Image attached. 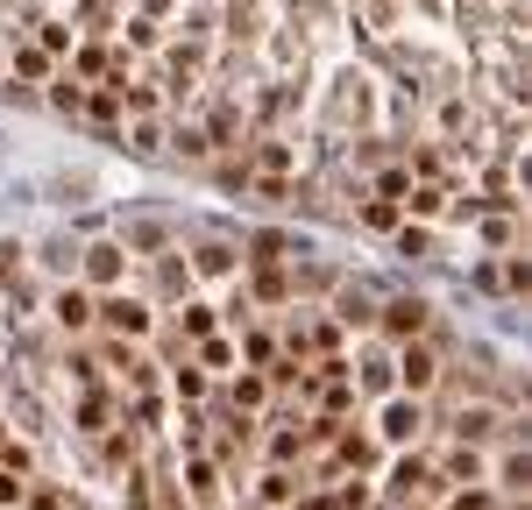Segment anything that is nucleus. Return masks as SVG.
Listing matches in <instances>:
<instances>
[{
    "mask_svg": "<svg viewBox=\"0 0 532 510\" xmlns=\"http://www.w3.org/2000/svg\"><path fill=\"white\" fill-rule=\"evenodd\" d=\"M490 433H497V411H490V404H476V411L462 404V418H454V440L469 447V440H490Z\"/></svg>",
    "mask_w": 532,
    "mask_h": 510,
    "instance_id": "8",
    "label": "nucleus"
},
{
    "mask_svg": "<svg viewBox=\"0 0 532 510\" xmlns=\"http://www.w3.org/2000/svg\"><path fill=\"white\" fill-rule=\"evenodd\" d=\"M178 326H185V340H213V305H199V298H192V305L178 312Z\"/></svg>",
    "mask_w": 532,
    "mask_h": 510,
    "instance_id": "9",
    "label": "nucleus"
},
{
    "mask_svg": "<svg viewBox=\"0 0 532 510\" xmlns=\"http://www.w3.org/2000/svg\"><path fill=\"white\" fill-rule=\"evenodd\" d=\"M199 390H206V376H199V369H178V397H185V404H192V397H199Z\"/></svg>",
    "mask_w": 532,
    "mask_h": 510,
    "instance_id": "17",
    "label": "nucleus"
},
{
    "mask_svg": "<svg viewBox=\"0 0 532 510\" xmlns=\"http://www.w3.org/2000/svg\"><path fill=\"white\" fill-rule=\"evenodd\" d=\"M29 489H22V475H0V503H22Z\"/></svg>",
    "mask_w": 532,
    "mask_h": 510,
    "instance_id": "19",
    "label": "nucleus"
},
{
    "mask_svg": "<svg viewBox=\"0 0 532 510\" xmlns=\"http://www.w3.org/2000/svg\"><path fill=\"white\" fill-rule=\"evenodd\" d=\"M86 277L107 291V284H121V248L114 241H100V248H86Z\"/></svg>",
    "mask_w": 532,
    "mask_h": 510,
    "instance_id": "6",
    "label": "nucleus"
},
{
    "mask_svg": "<svg viewBox=\"0 0 532 510\" xmlns=\"http://www.w3.org/2000/svg\"><path fill=\"white\" fill-rule=\"evenodd\" d=\"M50 312H57V326H64V333H86V326H93V298H86L79 284H64V291L50 298Z\"/></svg>",
    "mask_w": 532,
    "mask_h": 510,
    "instance_id": "5",
    "label": "nucleus"
},
{
    "mask_svg": "<svg viewBox=\"0 0 532 510\" xmlns=\"http://www.w3.org/2000/svg\"><path fill=\"white\" fill-rule=\"evenodd\" d=\"M391 489L398 496H412V489H426V461L412 454V461H398V475H391Z\"/></svg>",
    "mask_w": 532,
    "mask_h": 510,
    "instance_id": "12",
    "label": "nucleus"
},
{
    "mask_svg": "<svg viewBox=\"0 0 532 510\" xmlns=\"http://www.w3.org/2000/svg\"><path fill=\"white\" fill-rule=\"evenodd\" d=\"M192 270L199 277H227V270H235V248H227V241H199L192 248Z\"/></svg>",
    "mask_w": 532,
    "mask_h": 510,
    "instance_id": "7",
    "label": "nucleus"
},
{
    "mask_svg": "<svg viewBox=\"0 0 532 510\" xmlns=\"http://www.w3.org/2000/svg\"><path fill=\"white\" fill-rule=\"evenodd\" d=\"M107 461L128 468V461H135V433H114V440H107Z\"/></svg>",
    "mask_w": 532,
    "mask_h": 510,
    "instance_id": "14",
    "label": "nucleus"
},
{
    "mask_svg": "<svg viewBox=\"0 0 532 510\" xmlns=\"http://www.w3.org/2000/svg\"><path fill=\"white\" fill-rule=\"evenodd\" d=\"M256 291H263V298H284L291 284H284V270H256Z\"/></svg>",
    "mask_w": 532,
    "mask_h": 510,
    "instance_id": "15",
    "label": "nucleus"
},
{
    "mask_svg": "<svg viewBox=\"0 0 532 510\" xmlns=\"http://www.w3.org/2000/svg\"><path fill=\"white\" fill-rule=\"evenodd\" d=\"M0 447H8V418H0Z\"/></svg>",
    "mask_w": 532,
    "mask_h": 510,
    "instance_id": "20",
    "label": "nucleus"
},
{
    "mask_svg": "<svg viewBox=\"0 0 532 510\" xmlns=\"http://www.w3.org/2000/svg\"><path fill=\"white\" fill-rule=\"evenodd\" d=\"M93 319H100L107 333H121V340H142L149 326H157V312H149L142 298H121V291H107V298L93 305Z\"/></svg>",
    "mask_w": 532,
    "mask_h": 510,
    "instance_id": "1",
    "label": "nucleus"
},
{
    "mask_svg": "<svg viewBox=\"0 0 532 510\" xmlns=\"http://www.w3.org/2000/svg\"><path fill=\"white\" fill-rule=\"evenodd\" d=\"M79 418H86V433H100V418H107V397H86V404H79Z\"/></svg>",
    "mask_w": 532,
    "mask_h": 510,
    "instance_id": "16",
    "label": "nucleus"
},
{
    "mask_svg": "<svg viewBox=\"0 0 532 510\" xmlns=\"http://www.w3.org/2000/svg\"><path fill=\"white\" fill-rule=\"evenodd\" d=\"M398 376H405V397H419V390H433V383H440V355H433V348H419V340H405Z\"/></svg>",
    "mask_w": 532,
    "mask_h": 510,
    "instance_id": "2",
    "label": "nucleus"
},
{
    "mask_svg": "<svg viewBox=\"0 0 532 510\" xmlns=\"http://www.w3.org/2000/svg\"><path fill=\"white\" fill-rule=\"evenodd\" d=\"M447 510H497V496H490V489H454Z\"/></svg>",
    "mask_w": 532,
    "mask_h": 510,
    "instance_id": "13",
    "label": "nucleus"
},
{
    "mask_svg": "<svg viewBox=\"0 0 532 510\" xmlns=\"http://www.w3.org/2000/svg\"><path fill=\"white\" fill-rule=\"evenodd\" d=\"M419 425H426V411H419V397H398V404H384V440H391V447H405V440H419Z\"/></svg>",
    "mask_w": 532,
    "mask_h": 510,
    "instance_id": "4",
    "label": "nucleus"
},
{
    "mask_svg": "<svg viewBox=\"0 0 532 510\" xmlns=\"http://www.w3.org/2000/svg\"><path fill=\"white\" fill-rule=\"evenodd\" d=\"M497 482H504V489H525V447H504V461H497Z\"/></svg>",
    "mask_w": 532,
    "mask_h": 510,
    "instance_id": "11",
    "label": "nucleus"
},
{
    "mask_svg": "<svg viewBox=\"0 0 532 510\" xmlns=\"http://www.w3.org/2000/svg\"><path fill=\"white\" fill-rule=\"evenodd\" d=\"M235 404H263V376H242L235 383Z\"/></svg>",
    "mask_w": 532,
    "mask_h": 510,
    "instance_id": "18",
    "label": "nucleus"
},
{
    "mask_svg": "<svg viewBox=\"0 0 532 510\" xmlns=\"http://www.w3.org/2000/svg\"><path fill=\"white\" fill-rule=\"evenodd\" d=\"M440 199H447V192H440V185H419V192H405V199H398V206H412V213H419V220H433V213H440Z\"/></svg>",
    "mask_w": 532,
    "mask_h": 510,
    "instance_id": "10",
    "label": "nucleus"
},
{
    "mask_svg": "<svg viewBox=\"0 0 532 510\" xmlns=\"http://www.w3.org/2000/svg\"><path fill=\"white\" fill-rule=\"evenodd\" d=\"M384 333L391 340H419L426 333V298H391L384 305Z\"/></svg>",
    "mask_w": 532,
    "mask_h": 510,
    "instance_id": "3",
    "label": "nucleus"
}]
</instances>
